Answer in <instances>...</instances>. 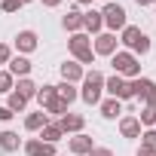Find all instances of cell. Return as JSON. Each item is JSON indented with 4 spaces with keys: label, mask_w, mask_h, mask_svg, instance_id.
I'll return each instance as SVG.
<instances>
[{
    "label": "cell",
    "mask_w": 156,
    "mask_h": 156,
    "mask_svg": "<svg viewBox=\"0 0 156 156\" xmlns=\"http://www.w3.org/2000/svg\"><path fill=\"white\" fill-rule=\"evenodd\" d=\"M110 64H113V73H119L122 80H138L141 76V61L129 49H116L110 55Z\"/></svg>",
    "instance_id": "1"
},
{
    "label": "cell",
    "mask_w": 156,
    "mask_h": 156,
    "mask_svg": "<svg viewBox=\"0 0 156 156\" xmlns=\"http://www.w3.org/2000/svg\"><path fill=\"white\" fill-rule=\"evenodd\" d=\"M101 92H104V73L101 70H89L83 76V89H80V98L86 104H101Z\"/></svg>",
    "instance_id": "2"
},
{
    "label": "cell",
    "mask_w": 156,
    "mask_h": 156,
    "mask_svg": "<svg viewBox=\"0 0 156 156\" xmlns=\"http://www.w3.org/2000/svg\"><path fill=\"white\" fill-rule=\"evenodd\" d=\"M101 19H104V28H107L110 34H116V31H122V28L129 25L126 9H122L119 3H107V6L101 9Z\"/></svg>",
    "instance_id": "3"
},
{
    "label": "cell",
    "mask_w": 156,
    "mask_h": 156,
    "mask_svg": "<svg viewBox=\"0 0 156 156\" xmlns=\"http://www.w3.org/2000/svg\"><path fill=\"white\" fill-rule=\"evenodd\" d=\"M104 89L110 92V98H119V101H129V98H135L132 80H122L119 73H113V76H104Z\"/></svg>",
    "instance_id": "4"
},
{
    "label": "cell",
    "mask_w": 156,
    "mask_h": 156,
    "mask_svg": "<svg viewBox=\"0 0 156 156\" xmlns=\"http://www.w3.org/2000/svg\"><path fill=\"white\" fill-rule=\"evenodd\" d=\"M132 89H135V98H141L144 104L156 107V83H153V80L138 76V80H132Z\"/></svg>",
    "instance_id": "5"
},
{
    "label": "cell",
    "mask_w": 156,
    "mask_h": 156,
    "mask_svg": "<svg viewBox=\"0 0 156 156\" xmlns=\"http://www.w3.org/2000/svg\"><path fill=\"white\" fill-rule=\"evenodd\" d=\"M116 34H110V31H101V34H95V40H92V49H95V55H113L116 52Z\"/></svg>",
    "instance_id": "6"
},
{
    "label": "cell",
    "mask_w": 156,
    "mask_h": 156,
    "mask_svg": "<svg viewBox=\"0 0 156 156\" xmlns=\"http://www.w3.org/2000/svg\"><path fill=\"white\" fill-rule=\"evenodd\" d=\"M83 126H86V119L80 116V113H64V116H58V129L64 132V135H80L83 132Z\"/></svg>",
    "instance_id": "7"
},
{
    "label": "cell",
    "mask_w": 156,
    "mask_h": 156,
    "mask_svg": "<svg viewBox=\"0 0 156 156\" xmlns=\"http://www.w3.org/2000/svg\"><path fill=\"white\" fill-rule=\"evenodd\" d=\"M92 147H95V141H92L89 135H83V132L67 138V150H70V156H86Z\"/></svg>",
    "instance_id": "8"
},
{
    "label": "cell",
    "mask_w": 156,
    "mask_h": 156,
    "mask_svg": "<svg viewBox=\"0 0 156 156\" xmlns=\"http://www.w3.org/2000/svg\"><path fill=\"white\" fill-rule=\"evenodd\" d=\"M22 147H25L28 156H58V153H55V144H46V141H40V138H31V141H25Z\"/></svg>",
    "instance_id": "9"
},
{
    "label": "cell",
    "mask_w": 156,
    "mask_h": 156,
    "mask_svg": "<svg viewBox=\"0 0 156 156\" xmlns=\"http://www.w3.org/2000/svg\"><path fill=\"white\" fill-rule=\"evenodd\" d=\"M37 46H40V40H37L34 31H19V34H16V52L28 55V52H34Z\"/></svg>",
    "instance_id": "10"
},
{
    "label": "cell",
    "mask_w": 156,
    "mask_h": 156,
    "mask_svg": "<svg viewBox=\"0 0 156 156\" xmlns=\"http://www.w3.org/2000/svg\"><path fill=\"white\" fill-rule=\"evenodd\" d=\"M83 76H86L83 64H76V61H64V64H61V80H64V83H73V86H76Z\"/></svg>",
    "instance_id": "11"
},
{
    "label": "cell",
    "mask_w": 156,
    "mask_h": 156,
    "mask_svg": "<svg viewBox=\"0 0 156 156\" xmlns=\"http://www.w3.org/2000/svg\"><path fill=\"white\" fill-rule=\"evenodd\" d=\"M31 67H34V64H31V61H28L25 55H12V58H9V64H6V70H9L12 76H16V80L28 76V73H31Z\"/></svg>",
    "instance_id": "12"
},
{
    "label": "cell",
    "mask_w": 156,
    "mask_h": 156,
    "mask_svg": "<svg viewBox=\"0 0 156 156\" xmlns=\"http://www.w3.org/2000/svg\"><path fill=\"white\" fill-rule=\"evenodd\" d=\"M101 28H104V19H101L98 9L83 12V31H86V34H101Z\"/></svg>",
    "instance_id": "13"
},
{
    "label": "cell",
    "mask_w": 156,
    "mask_h": 156,
    "mask_svg": "<svg viewBox=\"0 0 156 156\" xmlns=\"http://www.w3.org/2000/svg\"><path fill=\"white\" fill-rule=\"evenodd\" d=\"M61 25H64L67 34H80L83 31V12L80 9H67V16L61 19Z\"/></svg>",
    "instance_id": "14"
},
{
    "label": "cell",
    "mask_w": 156,
    "mask_h": 156,
    "mask_svg": "<svg viewBox=\"0 0 156 156\" xmlns=\"http://www.w3.org/2000/svg\"><path fill=\"white\" fill-rule=\"evenodd\" d=\"M89 46H92V37H89L86 31H80V34H70V37H67V49H70V55L83 52V49H89Z\"/></svg>",
    "instance_id": "15"
},
{
    "label": "cell",
    "mask_w": 156,
    "mask_h": 156,
    "mask_svg": "<svg viewBox=\"0 0 156 156\" xmlns=\"http://www.w3.org/2000/svg\"><path fill=\"white\" fill-rule=\"evenodd\" d=\"M19 147H22V138H19V132H12V129H3V132H0V150L16 153Z\"/></svg>",
    "instance_id": "16"
},
{
    "label": "cell",
    "mask_w": 156,
    "mask_h": 156,
    "mask_svg": "<svg viewBox=\"0 0 156 156\" xmlns=\"http://www.w3.org/2000/svg\"><path fill=\"white\" fill-rule=\"evenodd\" d=\"M119 132H122V138H141L138 116H119Z\"/></svg>",
    "instance_id": "17"
},
{
    "label": "cell",
    "mask_w": 156,
    "mask_h": 156,
    "mask_svg": "<svg viewBox=\"0 0 156 156\" xmlns=\"http://www.w3.org/2000/svg\"><path fill=\"white\" fill-rule=\"evenodd\" d=\"M37 89H40V86H37V83L31 80V76H22V80L16 83V92H19V95H22L25 101H31V98H37Z\"/></svg>",
    "instance_id": "18"
},
{
    "label": "cell",
    "mask_w": 156,
    "mask_h": 156,
    "mask_svg": "<svg viewBox=\"0 0 156 156\" xmlns=\"http://www.w3.org/2000/svg\"><path fill=\"white\" fill-rule=\"evenodd\" d=\"M61 138H64V132L58 129V122H46L40 129V141H46V144H58Z\"/></svg>",
    "instance_id": "19"
},
{
    "label": "cell",
    "mask_w": 156,
    "mask_h": 156,
    "mask_svg": "<svg viewBox=\"0 0 156 156\" xmlns=\"http://www.w3.org/2000/svg\"><path fill=\"white\" fill-rule=\"evenodd\" d=\"M122 113V101L119 98H107V101H101V116L104 119H116Z\"/></svg>",
    "instance_id": "20"
},
{
    "label": "cell",
    "mask_w": 156,
    "mask_h": 156,
    "mask_svg": "<svg viewBox=\"0 0 156 156\" xmlns=\"http://www.w3.org/2000/svg\"><path fill=\"white\" fill-rule=\"evenodd\" d=\"M46 122H49L46 110H37V113H28V116H25V129H28V132H40Z\"/></svg>",
    "instance_id": "21"
},
{
    "label": "cell",
    "mask_w": 156,
    "mask_h": 156,
    "mask_svg": "<svg viewBox=\"0 0 156 156\" xmlns=\"http://www.w3.org/2000/svg\"><path fill=\"white\" fill-rule=\"evenodd\" d=\"M55 98H58L55 86H49V83H46V86H40V89H37V104H40V110H43V107H49Z\"/></svg>",
    "instance_id": "22"
},
{
    "label": "cell",
    "mask_w": 156,
    "mask_h": 156,
    "mask_svg": "<svg viewBox=\"0 0 156 156\" xmlns=\"http://www.w3.org/2000/svg\"><path fill=\"white\" fill-rule=\"evenodd\" d=\"M55 92H58V98H61V101H67V104L80 98V92H76V86H73V83H64V80H61V83L55 86Z\"/></svg>",
    "instance_id": "23"
},
{
    "label": "cell",
    "mask_w": 156,
    "mask_h": 156,
    "mask_svg": "<svg viewBox=\"0 0 156 156\" xmlns=\"http://www.w3.org/2000/svg\"><path fill=\"white\" fill-rule=\"evenodd\" d=\"M141 34H144L141 28H135V25H126V28H122V37H119V43H126V46L132 49V46L141 40Z\"/></svg>",
    "instance_id": "24"
},
{
    "label": "cell",
    "mask_w": 156,
    "mask_h": 156,
    "mask_svg": "<svg viewBox=\"0 0 156 156\" xmlns=\"http://www.w3.org/2000/svg\"><path fill=\"white\" fill-rule=\"evenodd\" d=\"M6 107H9V110H12V113H22V110H25V107H28V101H25V98H22V95H19V92H16V89H12V92H9V95H6Z\"/></svg>",
    "instance_id": "25"
},
{
    "label": "cell",
    "mask_w": 156,
    "mask_h": 156,
    "mask_svg": "<svg viewBox=\"0 0 156 156\" xmlns=\"http://www.w3.org/2000/svg\"><path fill=\"white\" fill-rule=\"evenodd\" d=\"M16 89V76L9 70H0V95H9Z\"/></svg>",
    "instance_id": "26"
},
{
    "label": "cell",
    "mask_w": 156,
    "mask_h": 156,
    "mask_svg": "<svg viewBox=\"0 0 156 156\" xmlns=\"http://www.w3.org/2000/svg\"><path fill=\"white\" fill-rule=\"evenodd\" d=\"M67 107H70L67 101H61V98H55V101H52L49 107H43V110H46V116H64V113H67Z\"/></svg>",
    "instance_id": "27"
},
{
    "label": "cell",
    "mask_w": 156,
    "mask_h": 156,
    "mask_svg": "<svg viewBox=\"0 0 156 156\" xmlns=\"http://www.w3.org/2000/svg\"><path fill=\"white\" fill-rule=\"evenodd\" d=\"M138 122H141V126H147V129H153V126H156V107H150V104H144V110H141V116H138Z\"/></svg>",
    "instance_id": "28"
},
{
    "label": "cell",
    "mask_w": 156,
    "mask_h": 156,
    "mask_svg": "<svg viewBox=\"0 0 156 156\" xmlns=\"http://www.w3.org/2000/svg\"><path fill=\"white\" fill-rule=\"evenodd\" d=\"M141 147L156 150V129H144V132H141Z\"/></svg>",
    "instance_id": "29"
},
{
    "label": "cell",
    "mask_w": 156,
    "mask_h": 156,
    "mask_svg": "<svg viewBox=\"0 0 156 156\" xmlns=\"http://www.w3.org/2000/svg\"><path fill=\"white\" fill-rule=\"evenodd\" d=\"M73 61H76V64H92V61H95V49L89 46V49H83V52H76Z\"/></svg>",
    "instance_id": "30"
},
{
    "label": "cell",
    "mask_w": 156,
    "mask_h": 156,
    "mask_svg": "<svg viewBox=\"0 0 156 156\" xmlns=\"http://www.w3.org/2000/svg\"><path fill=\"white\" fill-rule=\"evenodd\" d=\"M0 9L9 16V12H19V9H22V3H19V0H0Z\"/></svg>",
    "instance_id": "31"
},
{
    "label": "cell",
    "mask_w": 156,
    "mask_h": 156,
    "mask_svg": "<svg viewBox=\"0 0 156 156\" xmlns=\"http://www.w3.org/2000/svg\"><path fill=\"white\" fill-rule=\"evenodd\" d=\"M9 58H12V49L6 43H0V64H9Z\"/></svg>",
    "instance_id": "32"
},
{
    "label": "cell",
    "mask_w": 156,
    "mask_h": 156,
    "mask_svg": "<svg viewBox=\"0 0 156 156\" xmlns=\"http://www.w3.org/2000/svg\"><path fill=\"white\" fill-rule=\"evenodd\" d=\"M86 156H113V150H110V147H92Z\"/></svg>",
    "instance_id": "33"
},
{
    "label": "cell",
    "mask_w": 156,
    "mask_h": 156,
    "mask_svg": "<svg viewBox=\"0 0 156 156\" xmlns=\"http://www.w3.org/2000/svg\"><path fill=\"white\" fill-rule=\"evenodd\" d=\"M12 116H16V113H12L9 107H0V122H9Z\"/></svg>",
    "instance_id": "34"
},
{
    "label": "cell",
    "mask_w": 156,
    "mask_h": 156,
    "mask_svg": "<svg viewBox=\"0 0 156 156\" xmlns=\"http://www.w3.org/2000/svg\"><path fill=\"white\" fill-rule=\"evenodd\" d=\"M138 156H156V150H150V147H138Z\"/></svg>",
    "instance_id": "35"
},
{
    "label": "cell",
    "mask_w": 156,
    "mask_h": 156,
    "mask_svg": "<svg viewBox=\"0 0 156 156\" xmlns=\"http://www.w3.org/2000/svg\"><path fill=\"white\" fill-rule=\"evenodd\" d=\"M40 3H43V6H49V9H52V6H61V0H40Z\"/></svg>",
    "instance_id": "36"
},
{
    "label": "cell",
    "mask_w": 156,
    "mask_h": 156,
    "mask_svg": "<svg viewBox=\"0 0 156 156\" xmlns=\"http://www.w3.org/2000/svg\"><path fill=\"white\" fill-rule=\"evenodd\" d=\"M135 3H138V6H150V3H153V0H135Z\"/></svg>",
    "instance_id": "37"
},
{
    "label": "cell",
    "mask_w": 156,
    "mask_h": 156,
    "mask_svg": "<svg viewBox=\"0 0 156 156\" xmlns=\"http://www.w3.org/2000/svg\"><path fill=\"white\" fill-rule=\"evenodd\" d=\"M76 3H80V6H92V0H76Z\"/></svg>",
    "instance_id": "38"
},
{
    "label": "cell",
    "mask_w": 156,
    "mask_h": 156,
    "mask_svg": "<svg viewBox=\"0 0 156 156\" xmlns=\"http://www.w3.org/2000/svg\"><path fill=\"white\" fill-rule=\"evenodd\" d=\"M19 3H22V6H25V3H34V0H19Z\"/></svg>",
    "instance_id": "39"
}]
</instances>
